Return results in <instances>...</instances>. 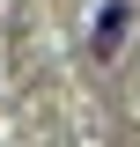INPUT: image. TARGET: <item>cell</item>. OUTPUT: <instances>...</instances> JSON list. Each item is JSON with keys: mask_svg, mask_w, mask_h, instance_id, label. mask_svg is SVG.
<instances>
[{"mask_svg": "<svg viewBox=\"0 0 140 147\" xmlns=\"http://www.w3.org/2000/svg\"><path fill=\"white\" fill-rule=\"evenodd\" d=\"M125 30H133V0H103V7H96V30H88V52L111 59L125 44Z\"/></svg>", "mask_w": 140, "mask_h": 147, "instance_id": "6da1fadb", "label": "cell"}]
</instances>
